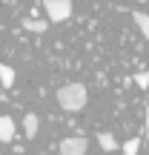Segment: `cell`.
<instances>
[{
  "label": "cell",
  "mask_w": 149,
  "mask_h": 155,
  "mask_svg": "<svg viewBox=\"0 0 149 155\" xmlns=\"http://www.w3.org/2000/svg\"><path fill=\"white\" fill-rule=\"evenodd\" d=\"M86 101H89V92H86L83 83H63L57 89V104L66 112H80L86 106Z\"/></svg>",
  "instance_id": "cell-1"
},
{
  "label": "cell",
  "mask_w": 149,
  "mask_h": 155,
  "mask_svg": "<svg viewBox=\"0 0 149 155\" xmlns=\"http://www.w3.org/2000/svg\"><path fill=\"white\" fill-rule=\"evenodd\" d=\"M43 9H46V17L52 23H63L72 15V0H46Z\"/></svg>",
  "instance_id": "cell-2"
},
{
  "label": "cell",
  "mask_w": 149,
  "mask_h": 155,
  "mask_svg": "<svg viewBox=\"0 0 149 155\" xmlns=\"http://www.w3.org/2000/svg\"><path fill=\"white\" fill-rule=\"evenodd\" d=\"M89 141L83 135H69V138L60 141V155H86Z\"/></svg>",
  "instance_id": "cell-3"
},
{
  "label": "cell",
  "mask_w": 149,
  "mask_h": 155,
  "mask_svg": "<svg viewBox=\"0 0 149 155\" xmlns=\"http://www.w3.org/2000/svg\"><path fill=\"white\" fill-rule=\"evenodd\" d=\"M15 141V121L9 115H0V144Z\"/></svg>",
  "instance_id": "cell-4"
},
{
  "label": "cell",
  "mask_w": 149,
  "mask_h": 155,
  "mask_svg": "<svg viewBox=\"0 0 149 155\" xmlns=\"http://www.w3.org/2000/svg\"><path fill=\"white\" fill-rule=\"evenodd\" d=\"M37 129H40V118L34 115V112H26V118H23V132H26V138H37Z\"/></svg>",
  "instance_id": "cell-5"
},
{
  "label": "cell",
  "mask_w": 149,
  "mask_h": 155,
  "mask_svg": "<svg viewBox=\"0 0 149 155\" xmlns=\"http://www.w3.org/2000/svg\"><path fill=\"white\" fill-rule=\"evenodd\" d=\"M98 144H100V150H103V152H118V150H121V144L115 141V135H112V132H100L98 135Z\"/></svg>",
  "instance_id": "cell-6"
},
{
  "label": "cell",
  "mask_w": 149,
  "mask_h": 155,
  "mask_svg": "<svg viewBox=\"0 0 149 155\" xmlns=\"http://www.w3.org/2000/svg\"><path fill=\"white\" fill-rule=\"evenodd\" d=\"M132 20H135V26L141 29V35L149 40V15H144V12H132Z\"/></svg>",
  "instance_id": "cell-7"
},
{
  "label": "cell",
  "mask_w": 149,
  "mask_h": 155,
  "mask_svg": "<svg viewBox=\"0 0 149 155\" xmlns=\"http://www.w3.org/2000/svg\"><path fill=\"white\" fill-rule=\"evenodd\" d=\"M46 26H49V23L46 20H23V29H26V32H34V35H40V32H46Z\"/></svg>",
  "instance_id": "cell-8"
},
{
  "label": "cell",
  "mask_w": 149,
  "mask_h": 155,
  "mask_svg": "<svg viewBox=\"0 0 149 155\" xmlns=\"http://www.w3.org/2000/svg\"><path fill=\"white\" fill-rule=\"evenodd\" d=\"M0 81H3V86H15V69L0 63Z\"/></svg>",
  "instance_id": "cell-9"
},
{
  "label": "cell",
  "mask_w": 149,
  "mask_h": 155,
  "mask_svg": "<svg viewBox=\"0 0 149 155\" xmlns=\"http://www.w3.org/2000/svg\"><path fill=\"white\" fill-rule=\"evenodd\" d=\"M138 150H141V138H129L126 144L121 147V152H123V155H138Z\"/></svg>",
  "instance_id": "cell-10"
},
{
  "label": "cell",
  "mask_w": 149,
  "mask_h": 155,
  "mask_svg": "<svg viewBox=\"0 0 149 155\" xmlns=\"http://www.w3.org/2000/svg\"><path fill=\"white\" fill-rule=\"evenodd\" d=\"M135 83H138L141 89H146L149 86V72H138V75H135Z\"/></svg>",
  "instance_id": "cell-11"
},
{
  "label": "cell",
  "mask_w": 149,
  "mask_h": 155,
  "mask_svg": "<svg viewBox=\"0 0 149 155\" xmlns=\"http://www.w3.org/2000/svg\"><path fill=\"white\" fill-rule=\"evenodd\" d=\"M144 141H149V104H146V118H144Z\"/></svg>",
  "instance_id": "cell-12"
}]
</instances>
